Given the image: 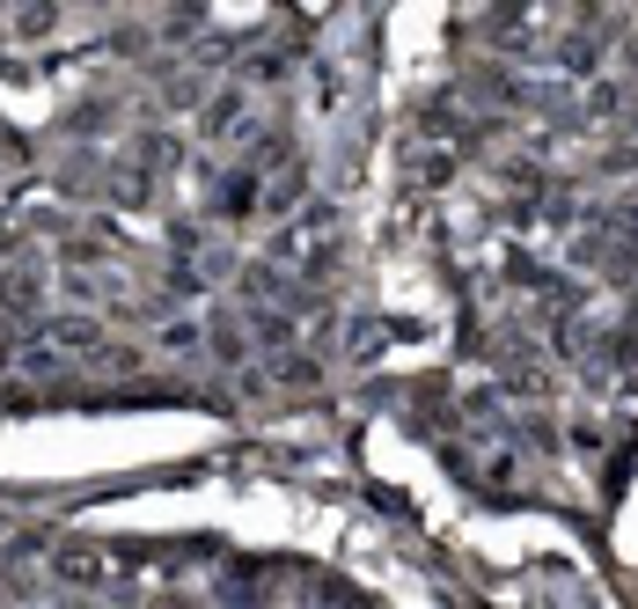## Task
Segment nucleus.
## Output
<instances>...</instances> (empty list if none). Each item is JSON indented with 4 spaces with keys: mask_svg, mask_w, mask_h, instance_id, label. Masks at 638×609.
<instances>
[{
    "mask_svg": "<svg viewBox=\"0 0 638 609\" xmlns=\"http://www.w3.org/2000/svg\"><path fill=\"white\" fill-rule=\"evenodd\" d=\"M250 206H265V184H257V170H235V176H221V192H213V214H250Z\"/></svg>",
    "mask_w": 638,
    "mask_h": 609,
    "instance_id": "nucleus-1",
    "label": "nucleus"
},
{
    "mask_svg": "<svg viewBox=\"0 0 638 609\" xmlns=\"http://www.w3.org/2000/svg\"><path fill=\"white\" fill-rule=\"evenodd\" d=\"M37 294H45V279H37L30 265H15L8 279H0V309H8V317H30V309H37Z\"/></svg>",
    "mask_w": 638,
    "mask_h": 609,
    "instance_id": "nucleus-2",
    "label": "nucleus"
},
{
    "mask_svg": "<svg viewBox=\"0 0 638 609\" xmlns=\"http://www.w3.org/2000/svg\"><path fill=\"white\" fill-rule=\"evenodd\" d=\"M51 573H59V581H103L111 565H103L96 551H51Z\"/></svg>",
    "mask_w": 638,
    "mask_h": 609,
    "instance_id": "nucleus-3",
    "label": "nucleus"
},
{
    "mask_svg": "<svg viewBox=\"0 0 638 609\" xmlns=\"http://www.w3.org/2000/svg\"><path fill=\"white\" fill-rule=\"evenodd\" d=\"M45 30H59V8H30V15H15V37H45Z\"/></svg>",
    "mask_w": 638,
    "mask_h": 609,
    "instance_id": "nucleus-4",
    "label": "nucleus"
},
{
    "mask_svg": "<svg viewBox=\"0 0 638 609\" xmlns=\"http://www.w3.org/2000/svg\"><path fill=\"white\" fill-rule=\"evenodd\" d=\"M67 265H96L103 257V235H67V250H59Z\"/></svg>",
    "mask_w": 638,
    "mask_h": 609,
    "instance_id": "nucleus-5",
    "label": "nucleus"
},
{
    "mask_svg": "<svg viewBox=\"0 0 638 609\" xmlns=\"http://www.w3.org/2000/svg\"><path fill=\"white\" fill-rule=\"evenodd\" d=\"M162 345H170V353H192V345H198V323H162Z\"/></svg>",
    "mask_w": 638,
    "mask_h": 609,
    "instance_id": "nucleus-6",
    "label": "nucleus"
},
{
    "mask_svg": "<svg viewBox=\"0 0 638 609\" xmlns=\"http://www.w3.org/2000/svg\"><path fill=\"white\" fill-rule=\"evenodd\" d=\"M67 609H89V602H67Z\"/></svg>",
    "mask_w": 638,
    "mask_h": 609,
    "instance_id": "nucleus-7",
    "label": "nucleus"
}]
</instances>
